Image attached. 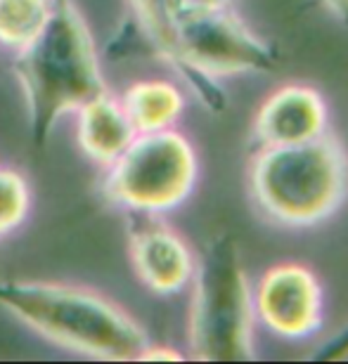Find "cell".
Masks as SVG:
<instances>
[{
  "instance_id": "cell-1",
  "label": "cell",
  "mask_w": 348,
  "mask_h": 364,
  "mask_svg": "<svg viewBox=\"0 0 348 364\" xmlns=\"http://www.w3.org/2000/svg\"><path fill=\"white\" fill-rule=\"evenodd\" d=\"M0 308L41 338L88 360L137 362L149 346L137 319L88 287L0 279Z\"/></svg>"
},
{
  "instance_id": "cell-2",
  "label": "cell",
  "mask_w": 348,
  "mask_h": 364,
  "mask_svg": "<svg viewBox=\"0 0 348 364\" xmlns=\"http://www.w3.org/2000/svg\"><path fill=\"white\" fill-rule=\"evenodd\" d=\"M12 57L36 144H46L57 121L107 90L95 38L71 0H57L41 33Z\"/></svg>"
},
{
  "instance_id": "cell-3",
  "label": "cell",
  "mask_w": 348,
  "mask_h": 364,
  "mask_svg": "<svg viewBox=\"0 0 348 364\" xmlns=\"http://www.w3.org/2000/svg\"><path fill=\"white\" fill-rule=\"evenodd\" d=\"M246 185L265 220L289 230L315 228L348 199V149L332 133L289 147L253 149Z\"/></svg>"
},
{
  "instance_id": "cell-4",
  "label": "cell",
  "mask_w": 348,
  "mask_h": 364,
  "mask_svg": "<svg viewBox=\"0 0 348 364\" xmlns=\"http://www.w3.org/2000/svg\"><path fill=\"white\" fill-rule=\"evenodd\" d=\"M187 358L197 362L256 360V315L242 253L230 235L209 239L190 287Z\"/></svg>"
},
{
  "instance_id": "cell-5",
  "label": "cell",
  "mask_w": 348,
  "mask_h": 364,
  "mask_svg": "<svg viewBox=\"0 0 348 364\" xmlns=\"http://www.w3.org/2000/svg\"><path fill=\"white\" fill-rule=\"evenodd\" d=\"M280 67V53L230 7L180 14L173 33L171 69L194 97L211 109H226L223 78L268 74Z\"/></svg>"
},
{
  "instance_id": "cell-6",
  "label": "cell",
  "mask_w": 348,
  "mask_h": 364,
  "mask_svg": "<svg viewBox=\"0 0 348 364\" xmlns=\"http://www.w3.org/2000/svg\"><path fill=\"white\" fill-rule=\"evenodd\" d=\"M199 154L180 128L137 133L105 166L102 196L123 213L166 215L190 199L199 182Z\"/></svg>"
},
{
  "instance_id": "cell-7",
  "label": "cell",
  "mask_w": 348,
  "mask_h": 364,
  "mask_svg": "<svg viewBox=\"0 0 348 364\" xmlns=\"http://www.w3.org/2000/svg\"><path fill=\"white\" fill-rule=\"evenodd\" d=\"M256 324L282 341H308L322 329L325 291L308 265L278 263L251 284Z\"/></svg>"
},
{
  "instance_id": "cell-8",
  "label": "cell",
  "mask_w": 348,
  "mask_h": 364,
  "mask_svg": "<svg viewBox=\"0 0 348 364\" xmlns=\"http://www.w3.org/2000/svg\"><path fill=\"white\" fill-rule=\"evenodd\" d=\"M128 256L137 282L157 296L185 291L197 267L190 242L152 213H128Z\"/></svg>"
},
{
  "instance_id": "cell-9",
  "label": "cell",
  "mask_w": 348,
  "mask_h": 364,
  "mask_svg": "<svg viewBox=\"0 0 348 364\" xmlns=\"http://www.w3.org/2000/svg\"><path fill=\"white\" fill-rule=\"evenodd\" d=\"M329 133V107L310 85L289 83L260 102L251 123L253 149L289 147Z\"/></svg>"
},
{
  "instance_id": "cell-10",
  "label": "cell",
  "mask_w": 348,
  "mask_h": 364,
  "mask_svg": "<svg viewBox=\"0 0 348 364\" xmlns=\"http://www.w3.org/2000/svg\"><path fill=\"white\" fill-rule=\"evenodd\" d=\"M71 116H74L78 149L100 168L110 166L137 135L123 112L119 95H112L110 90L95 95Z\"/></svg>"
},
{
  "instance_id": "cell-11",
  "label": "cell",
  "mask_w": 348,
  "mask_h": 364,
  "mask_svg": "<svg viewBox=\"0 0 348 364\" xmlns=\"http://www.w3.org/2000/svg\"><path fill=\"white\" fill-rule=\"evenodd\" d=\"M119 102L135 133L178 128L187 109L183 85L171 78H137L119 95Z\"/></svg>"
},
{
  "instance_id": "cell-12",
  "label": "cell",
  "mask_w": 348,
  "mask_h": 364,
  "mask_svg": "<svg viewBox=\"0 0 348 364\" xmlns=\"http://www.w3.org/2000/svg\"><path fill=\"white\" fill-rule=\"evenodd\" d=\"M57 0H0V50L19 53L46 26Z\"/></svg>"
},
{
  "instance_id": "cell-13",
  "label": "cell",
  "mask_w": 348,
  "mask_h": 364,
  "mask_svg": "<svg viewBox=\"0 0 348 364\" xmlns=\"http://www.w3.org/2000/svg\"><path fill=\"white\" fill-rule=\"evenodd\" d=\"M128 5L130 17L149 41L152 55L171 67L173 33H176V14H173L171 0H128Z\"/></svg>"
},
{
  "instance_id": "cell-14",
  "label": "cell",
  "mask_w": 348,
  "mask_h": 364,
  "mask_svg": "<svg viewBox=\"0 0 348 364\" xmlns=\"http://www.w3.org/2000/svg\"><path fill=\"white\" fill-rule=\"evenodd\" d=\"M31 185L12 166H0V237L17 232L31 213Z\"/></svg>"
},
{
  "instance_id": "cell-15",
  "label": "cell",
  "mask_w": 348,
  "mask_h": 364,
  "mask_svg": "<svg viewBox=\"0 0 348 364\" xmlns=\"http://www.w3.org/2000/svg\"><path fill=\"white\" fill-rule=\"evenodd\" d=\"M348 358V324L344 326L337 336H332L327 343H322L320 350L313 353V360L317 362H334Z\"/></svg>"
},
{
  "instance_id": "cell-16",
  "label": "cell",
  "mask_w": 348,
  "mask_h": 364,
  "mask_svg": "<svg viewBox=\"0 0 348 364\" xmlns=\"http://www.w3.org/2000/svg\"><path fill=\"white\" fill-rule=\"evenodd\" d=\"M230 5H232V0H171L176 19L180 14L211 12V10H223V7H230Z\"/></svg>"
},
{
  "instance_id": "cell-17",
  "label": "cell",
  "mask_w": 348,
  "mask_h": 364,
  "mask_svg": "<svg viewBox=\"0 0 348 364\" xmlns=\"http://www.w3.org/2000/svg\"><path fill=\"white\" fill-rule=\"evenodd\" d=\"M183 360H187L185 353H180V350H176V348H171V346L152 343V341H149V346L142 350L140 360H137V362H183Z\"/></svg>"
},
{
  "instance_id": "cell-18",
  "label": "cell",
  "mask_w": 348,
  "mask_h": 364,
  "mask_svg": "<svg viewBox=\"0 0 348 364\" xmlns=\"http://www.w3.org/2000/svg\"><path fill=\"white\" fill-rule=\"evenodd\" d=\"M320 3L332 17L348 26V0H320Z\"/></svg>"
}]
</instances>
